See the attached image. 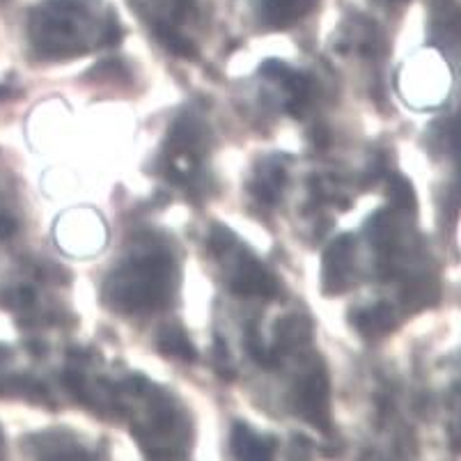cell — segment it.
I'll list each match as a JSON object with an SVG mask.
<instances>
[{"label":"cell","mask_w":461,"mask_h":461,"mask_svg":"<svg viewBox=\"0 0 461 461\" xmlns=\"http://www.w3.org/2000/svg\"><path fill=\"white\" fill-rule=\"evenodd\" d=\"M163 3L173 5L175 12H184V10H188V7L193 5V0H163Z\"/></svg>","instance_id":"4fadbf2b"},{"label":"cell","mask_w":461,"mask_h":461,"mask_svg":"<svg viewBox=\"0 0 461 461\" xmlns=\"http://www.w3.org/2000/svg\"><path fill=\"white\" fill-rule=\"evenodd\" d=\"M356 241L351 234H342L326 249L321 264V283L326 294H342L354 283Z\"/></svg>","instance_id":"5b68a950"},{"label":"cell","mask_w":461,"mask_h":461,"mask_svg":"<svg viewBox=\"0 0 461 461\" xmlns=\"http://www.w3.org/2000/svg\"><path fill=\"white\" fill-rule=\"evenodd\" d=\"M393 200L400 209H413L416 204V198H413V188H411L409 182L404 179H397V184L393 186Z\"/></svg>","instance_id":"8fae6325"},{"label":"cell","mask_w":461,"mask_h":461,"mask_svg":"<svg viewBox=\"0 0 461 461\" xmlns=\"http://www.w3.org/2000/svg\"><path fill=\"white\" fill-rule=\"evenodd\" d=\"M158 347H161L166 354L179 356V358L184 360L195 358V347L188 342V338L182 333V330H167V333H163Z\"/></svg>","instance_id":"30bf717a"},{"label":"cell","mask_w":461,"mask_h":461,"mask_svg":"<svg viewBox=\"0 0 461 461\" xmlns=\"http://www.w3.org/2000/svg\"><path fill=\"white\" fill-rule=\"evenodd\" d=\"M285 182V170L280 166H271V167H264L259 170L258 175V182H255V191L262 200L267 203H274L278 198L280 188H283Z\"/></svg>","instance_id":"9c48e42d"},{"label":"cell","mask_w":461,"mask_h":461,"mask_svg":"<svg viewBox=\"0 0 461 461\" xmlns=\"http://www.w3.org/2000/svg\"><path fill=\"white\" fill-rule=\"evenodd\" d=\"M320 0H258L259 19L269 28H289L303 21Z\"/></svg>","instance_id":"8992f818"},{"label":"cell","mask_w":461,"mask_h":461,"mask_svg":"<svg viewBox=\"0 0 461 461\" xmlns=\"http://www.w3.org/2000/svg\"><path fill=\"white\" fill-rule=\"evenodd\" d=\"M175 287V259L163 249L145 250L122 262L104 283L108 308L124 314L157 312Z\"/></svg>","instance_id":"7a4b0ae2"},{"label":"cell","mask_w":461,"mask_h":461,"mask_svg":"<svg viewBox=\"0 0 461 461\" xmlns=\"http://www.w3.org/2000/svg\"><path fill=\"white\" fill-rule=\"evenodd\" d=\"M230 443H232V450L239 459H271V455H274L271 441L255 434L249 425H234Z\"/></svg>","instance_id":"52a82bcc"},{"label":"cell","mask_w":461,"mask_h":461,"mask_svg":"<svg viewBox=\"0 0 461 461\" xmlns=\"http://www.w3.org/2000/svg\"><path fill=\"white\" fill-rule=\"evenodd\" d=\"M354 326L367 338H379V335L391 333L395 329V312L391 305L376 303L372 308L360 310L354 314Z\"/></svg>","instance_id":"ba28073f"},{"label":"cell","mask_w":461,"mask_h":461,"mask_svg":"<svg viewBox=\"0 0 461 461\" xmlns=\"http://www.w3.org/2000/svg\"><path fill=\"white\" fill-rule=\"evenodd\" d=\"M294 409L310 425L329 431L330 427V381L321 366H312L294 388Z\"/></svg>","instance_id":"277c9868"},{"label":"cell","mask_w":461,"mask_h":461,"mask_svg":"<svg viewBox=\"0 0 461 461\" xmlns=\"http://www.w3.org/2000/svg\"><path fill=\"white\" fill-rule=\"evenodd\" d=\"M212 246L230 269V289L239 296H267L278 294V283L250 250L239 246L228 230H216L212 237Z\"/></svg>","instance_id":"3957f363"},{"label":"cell","mask_w":461,"mask_h":461,"mask_svg":"<svg viewBox=\"0 0 461 461\" xmlns=\"http://www.w3.org/2000/svg\"><path fill=\"white\" fill-rule=\"evenodd\" d=\"M28 32L44 58L81 56L99 41L113 44L122 35L99 0H44L31 12Z\"/></svg>","instance_id":"6da1fadb"},{"label":"cell","mask_w":461,"mask_h":461,"mask_svg":"<svg viewBox=\"0 0 461 461\" xmlns=\"http://www.w3.org/2000/svg\"><path fill=\"white\" fill-rule=\"evenodd\" d=\"M16 232V223L12 218L0 216V239H10Z\"/></svg>","instance_id":"7c38bea8"},{"label":"cell","mask_w":461,"mask_h":461,"mask_svg":"<svg viewBox=\"0 0 461 461\" xmlns=\"http://www.w3.org/2000/svg\"><path fill=\"white\" fill-rule=\"evenodd\" d=\"M384 5H400V3H406V0H379Z\"/></svg>","instance_id":"5bb4252c"}]
</instances>
